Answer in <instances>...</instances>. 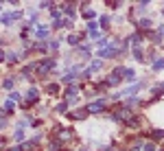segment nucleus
Segmentation results:
<instances>
[{
  "label": "nucleus",
  "instance_id": "f257e3e1",
  "mask_svg": "<svg viewBox=\"0 0 164 151\" xmlns=\"http://www.w3.org/2000/svg\"><path fill=\"white\" fill-rule=\"evenodd\" d=\"M101 55L103 59H109V57H116L118 55V44H109V46H105V48H101Z\"/></svg>",
  "mask_w": 164,
  "mask_h": 151
},
{
  "label": "nucleus",
  "instance_id": "f03ea898",
  "mask_svg": "<svg viewBox=\"0 0 164 151\" xmlns=\"http://www.w3.org/2000/svg\"><path fill=\"white\" fill-rule=\"evenodd\" d=\"M131 118H133L131 112L125 110V107H118V110L114 112V120H131Z\"/></svg>",
  "mask_w": 164,
  "mask_h": 151
},
{
  "label": "nucleus",
  "instance_id": "7ed1b4c3",
  "mask_svg": "<svg viewBox=\"0 0 164 151\" xmlns=\"http://www.w3.org/2000/svg\"><path fill=\"white\" fill-rule=\"evenodd\" d=\"M31 68H40V72H48V70L55 68V61H53V59H44V61H40V64L31 66Z\"/></svg>",
  "mask_w": 164,
  "mask_h": 151
},
{
  "label": "nucleus",
  "instance_id": "20e7f679",
  "mask_svg": "<svg viewBox=\"0 0 164 151\" xmlns=\"http://www.w3.org/2000/svg\"><path fill=\"white\" fill-rule=\"evenodd\" d=\"M70 138H72V131L70 129H59V136H57L59 143H68Z\"/></svg>",
  "mask_w": 164,
  "mask_h": 151
},
{
  "label": "nucleus",
  "instance_id": "39448f33",
  "mask_svg": "<svg viewBox=\"0 0 164 151\" xmlns=\"http://www.w3.org/2000/svg\"><path fill=\"white\" fill-rule=\"evenodd\" d=\"M103 110H105V101H96V103H92V105L88 107V112H94V114L96 112H103Z\"/></svg>",
  "mask_w": 164,
  "mask_h": 151
},
{
  "label": "nucleus",
  "instance_id": "423d86ee",
  "mask_svg": "<svg viewBox=\"0 0 164 151\" xmlns=\"http://www.w3.org/2000/svg\"><path fill=\"white\" fill-rule=\"evenodd\" d=\"M88 116V110H81V112H72L70 114V118L72 120H81V118H85Z\"/></svg>",
  "mask_w": 164,
  "mask_h": 151
},
{
  "label": "nucleus",
  "instance_id": "0eeeda50",
  "mask_svg": "<svg viewBox=\"0 0 164 151\" xmlns=\"http://www.w3.org/2000/svg\"><path fill=\"white\" fill-rule=\"evenodd\" d=\"M26 97H29V101H37V90H35V88H31Z\"/></svg>",
  "mask_w": 164,
  "mask_h": 151
},
{
  "label": "nucleus",
  "instance_id": "6e6552de",
  "mask_svg": "<svg viewBox=\"0 0 164 151\" xmlns=\"http://www.w3.org/2000/svg\"><path fill=\"white\" fill-rule=\"evenodd\" d=\"M11 20H13V18H11V13H5L2 18H0V22H2V24H11Z\"/></svg>",
  "mask_w": 164,
  "mask_h": 151
},
{
  "label": "nucleus",
  "instance_id": "1a4fd4ad",
  "mask_svg": "<svg viewBox=\"0 0 164 151\" xmlns=\"http://www.w3.org/2000/svg\"><path fill=\"white\" fill-rule=\"evenodd\" d=\"M68 42L70 44H79L81 42V35H68Z\"/></svg>",
  "mask_w": 164,
  "mask_h": 151
},
{
  "label": "nucleus",
  "instance_id": "9d476101",
  "mask_svg": "<svg viewBox=\"0 0 164 151\" xmlns=\"http://www.w3.org/2000/svg\"><path fill=\"white\" fill-rule=\"evenodd\" d=\"M83 18H85V20H92V18H94V11H92V9H85V11H83Z\"/></svg>",
  "mask_w": 164,
  "mask_h": 151
},
{
  "label": "nucleus",
  "instance_id": "9b49d317",
  "mask_svg": "<svg viewBox=\"0 0 164 151\" xmlns=\"http://www.w3.org/2000/svg\"><path fill=\"white\" fill-rule=\"evenodd\" d=\"M46 35H48V29H40V31H37V37H40V40H44Z\"/></svg>",
  "mask_w": 164,
  "mask_h": 151
},
{
  "label": "nucleus",
  "instance_id": "f8f14e48",
  "mask_svg": "<svg viewBox=\"0 0 164 151\" xmlns=\"http://www.w3.org/2000/svg\"><path fill=\"white\" fill-rule=\"evenodd\" d=\"M46 90H48V94H57V92H59V90H57V86H55V83H50V86H48Z\"/></svg>",
  "mask_w": 164,
  "mask_h": 151
},
{
  "label": "nucleus",
  "instance_id": "ddd939ff",
  "mask_svg": "<svg viewBox=\"0 0 164 151\" xmlns=\"http://www.w3.org/2000/svg\"><path fill=\"white\" fill-rule=\"evenodd\" d=\"M153 68H156V70H158V68H164V59H158L156 64H153Z\"/></svg>",
  "mask_w": 164,
  "mask_h": 151
},
{
  "label": "nucleus",
  "instance_id": "4468645a",
  "mask_svg": "<svg viewBox=\"0 0 164 151\" xmlns=\"http://www.w3.org/2000/svg\"><path fill=\"white\" fill-rule=\"evenodd\" d=\"M2 86H5V88L9 90V88H11V86H13V79H5V83H2Z\"/></svg>",
  "mask_w": 164,
  "mask_h": 151
},
{
  "label": "nucleus",
  "instance_id": "2eb2a0df",
  "mask_svg": "<svg viewBox=\"0 0 164 151\" xmlns=\"http://www.w3.org/2000/svg\"><path fill=\"white\" fill-rule=\"evenodd\" d=\"M5 110L11 112V110H13V101H7V103H5Z\"/></svg>",
  "mask_w": 164,
  "mask_h": 151
},
{
  "label": "nucleus",
  "instance_id": "dca6fc26",
  "mask_svg": "<svg viewBox=\"0 0 164 151\" xmlns=\"http://www.w3.org/2000/svg\"><path fill=\"white\" fill-rule=\"evenodd\" d=\"M22 138H24V131H22V129L15 131V140H22Z\"/></svg>",
  "mask_w": 164,
  "mask_h": 151
},
{
  "label": "nucleus",
  "instance_id": "f3484780",
  "mask_svg": "<svg viewBox=\"0 0 164 151\" xmlns=\"http://www.w3.org/2000/svg\"><path fill=\"white\" fill-rule=\"evenodd\" d=\"M144 151H156V145H153V143H149L147 147H144Z\"/></svg>",
  "mask_w": 164,
  "mask_h": 151
},
{
  "label": "nucleus",
  "instance_id": "a211bd4d",
  "mask_svg": "<svg viewBox=\"0 0 164 151\" xmlns=\"http://www.w3.org/2000/svg\"><path fill=\"white\" fill-rule=\"evenodd\" d=\"M11 101H20V94H18V92H11Z\"/></svg>",
  "mask_w": 164,
  "mask_h": 151
},
{
  "label": "nucleus",
  "instance_id": "6ab92c4d",
  "mask_svg": "<svg viewBox=\"0 0 164 151\" xmlns=\"http://www.w3.org/2000/svg\"><path fill=\"white\" fill-rule=\"evenodd\" d=\"M101 24H103V26H107V24H109V18H107V15H105V18H101Z\"/></svg>",
  "mask_w": 164,
  "mask_h": 151
},
{
  "label": "nucleus",
  "instance_id": "aec40b11",
  "mask_svg": "<svg viewBox=\"0 0 164 151\" xmlns=\"http://www.w3.org/2000/svg\"><path fill=\"white\" fill-rule=\"evenodd\" d=\"M0 61H5V51H0Z\"/></svg>",
  "mask_w": 164,
  "mask_h": 151
},
{
  "label": "nucleus",
  "instance_id": "412c9836",
  "mask_svg": "<svg viewBox=\"0 0 164 151\" xmlns=\"http://www.w3.org/2000/svg\"><path fill=\"white\" fill-rule=\"evenodd\" d=\"M2 147H5V143H2V140H0V149H2Z\"/></svg>",
  "mask_w": 164,
  "mask_h": 151
},
{
  "label": "nucleus",
  "instance_id": "4be33fe9",
  "mask_svg": "<svg viewBox=\"0 0 164 151\" xmlns=\"http://www.w3.org/2000/svg\"><path fill=\"white\" fill-rule=\"evenodd\" d=\"M133 151H142V149H133Z\"/></svg>",
  "mask_w": 164,
  "mask_h": 151
}]
</instances>
